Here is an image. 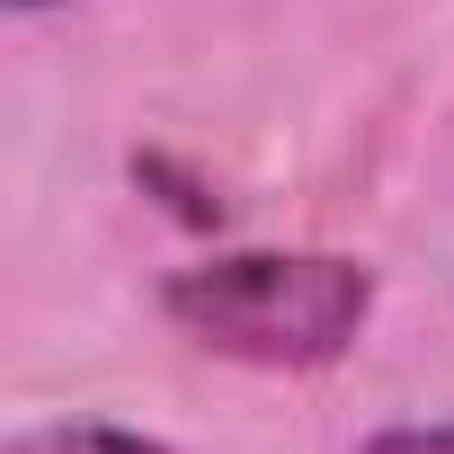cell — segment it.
<instances>
[{"instance_id": "277c9868", "label": "cell", "mask_w": 454, "mask_h": 454, "mask_svg": "<svg viewBox=\"0 0 454 454\" xmlns=\"http://www.w3.org/2000/svg\"><path fill=\"white\" fill-rule=\"evenodd\" d=\"M10 10H19V19H36V10H54V0H10Z\"/></svg>"}, {"instance_id": "7a4b0ae2", "label": "cell", "mask_w": 454, "mask_h": 454, "mask_svg": "<svg viewBox=\"0 0 454 454\" xmlns=\"http://www.w3.org/2000/svg\"><path fill=\"white\" fill-rule=\"evenodd\" d=\"M10 454H178L143 427H107V419H63V427H27L10 436Z\"/></svg>"}, {"instance_id": "6da1fadb", "label": "cell", "mask_w": 454, "mask_h": 454, "mask_svg": "<svg viewBox=\"0 0 454 454\" xmlns=\"http://www.w3.org/2000/svg\"><path fill=\"white\" fill-rule=\"evenodd\" d=\"M160 312L259 374H321L374 321V268L339 250H214L160 286Z\"/></svg>"}, {"instance_id": "3957f363", "label": "cell", "mask_w": 454, "mask_h": 454, "mask_svg": "<svg viewBox=\"0 0 454 454\" xmlns=\"http://www.w3.org/2000/svg\"><path fill=\"white\" fill-rule=\"evenodd\" d=\"M356 454H454V419H410V427H383V436H365Z\"/></svg>"}]
</instances>
